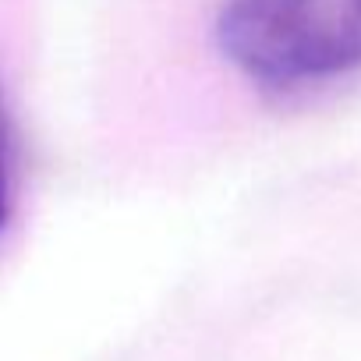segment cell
<instances>
[{
    "label": "cell",
    "mask_w": 361,
    "mask_h": 361,
    "mask_svg": "<svg viewBox=\"0 0 361 361\" xmlns=\"http://www.w3.org/2000/svg\"><path fill=\"white\" fill-rule=\"evenodd\" d=\"M216 43L259 85L329 82L361 71V0H224Z\"/></svg>",
    "instance_id": "cell-1"
},
{
    "label": "cell",
    "mask_w": 361,
    "mask_h": 361,
    "mask_svg": "<svg viewBox=\"0 0 361 361\" xmlns=\"http://www.w3.org/2000/svg\"><path fill=\"white\" fill-rule=\"evenodd\" d=\"M15 213V177H11V149L4 131V106H0V231L8 227Z\"/></svg>",
    "instance_id": "cell-2"
}]
</instances>
